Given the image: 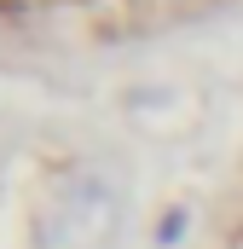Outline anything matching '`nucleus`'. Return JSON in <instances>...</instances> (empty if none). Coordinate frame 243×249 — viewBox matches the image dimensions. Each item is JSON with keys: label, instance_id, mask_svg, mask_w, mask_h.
<instances>
[{"label": "nucleus", "instance_id": "obj_1", "mask_svg": "<svg viewBox=\"0 0 243 249\" xmlns=\"http://www.w3.org/2000/svg\"><path fill=\"white\" fill-rule=\"evenodd\" d=\"M110 226H116V203L99 186H87L41 226V249H99L110 238Z\"/></svg>", "mask_w": 243, "mask_h": 249}]
</instances>
